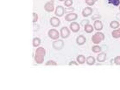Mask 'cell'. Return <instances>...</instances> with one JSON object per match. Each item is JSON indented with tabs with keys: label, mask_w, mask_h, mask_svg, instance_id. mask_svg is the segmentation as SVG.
Here are the masks:
<instances>
[{
	"label": "cell",
	"mask_w": 120,
	"mask_h": 90,
	"mask_svg": "<svg viewBox=\"0 0 120 90\" xmlns=\"http://www.w3.org/2000/svg\"><path fill=\"white\" fill-rule=\"evenodd\" d=\"M57 63L53 60H49L45 64L46 66H57Z\"/></svg>",
	"instance_id": "cb8c5ba5"
},
{
	"label": "cell",
	"mask_w": 120,
	"mask_h": 90,
	"mask_svg": "<svg viewBox=\"0 0 120 90\" xmlns=\"http://www.w3.org/2000/svg\"><path fill=\"white\" fill-rule=\"evenodd\" d=\"M45 10L48 13H52L55 10L54 1L53 0H51L45 4L44 6Z\"/></svg>",
	"instance_id": "5b68a950"
},
{
	"label": "cell",
	"mask_w": 120,
	"mask_h": 90,
	"mask_svg": "<svg viewBox=\"0 0 120 90\" xmlns=\"http://www.w3.org/2000/svg\"><path fill=\"white\" fill-rule=\"evenodd\" d=\"M94 0L96 2H97L99 0Z\"/></svg>",
	"instance_id": "1f68e13d"
},
{
	"label": "cell",
	"mask_w": 120,
	"mask_h": 90,
	"mask_svg": "<svg viewBox=\"0 0 120 90\" xmlns=\"http://www.w3.org/2000/svg\"><path fill=\"white\" fill-rule=\"evenodd\" d=\"M64 43L63 40L61 39H57L53 41L52 43V46L55 49L60 50L64 47Z\"/></svg>",
	"instance_id": "277c9868"
},
{
	"label": "cell",
	"mask_w": 120,
	"mask_h": 90,
	"mask_svg": "<svg viewBox=\"0 0 120 90\" xmlns=\"http://www.w3.org/2000/svg\"><path fill=\"white\" fill-rule=\"evenodd\" d=\"M69 66H72V65L78 66L79 64H78V63L77 62L75 61H71L69 63Z\"/></svg>",
	"instance_id": "f546056e"
},
{
	"label": "cell",
	"mask_w": 120,
	"mask_h": 90,
	"mask_svg": "<svg viewBox=\"0 0 120 90\" xmlns=\"http://www.w3.org/2000/svg\"><path fill=\"white\" fill-rule=\"evenodd\" d=\"M93 12V10L90 7H87L83 9L82 11V16L87 17L91 15Z\"/></svg>",
	"instance_id": "8fae6325"
},
{
	"label": "cell",
	"mask_w": 120,
	"mask_h": 90,
	"mask_svg": "<svg viewBox=\"0 0 120 90\" xmlns=\"http://www.w3.org/2000/svg\"><path fill=\"white\" fill-rule=\"evenodd\" d=\"M78 18V15L77 14L75 13H71L65 15L64 19L66 22H71L73 21H75Z\"/></svg>",
	"instance_id": "52a82bcc"
},
{
	"label": "cell",
	"mask_w": 120,
	"mask_h": 90,
	"mask_svg": "<svg viewBox=\"0 0 120 90\" xmlns=\"http://www.w3.org/2000/svg\"><path fill=\"white\" fill-rule=\"evenodd\" d=\"M75 11V9L73 7H69L64 8V13L68 14L73 13Z\"/></svg>",
	"instance_id": "7402d4cb"
},
{
	"label": "cell",
	"mask_w": 120,
	"mask_h": 90,
	"mask_svg": "<svg viewBox=\"0 0 120 90\" xmlns=\"http://www.w3.org/2000/svg\"><path fill=\"white\" fill-rule=\"evenodd\" d=\"M94 27L95 30L99 31L103 29L104 25L102 22L101 21L96 20L94 22Z\"/></svg>",
	"instance_id": "7c38bea8"
},
{
	"label": "cell",
	"mask_w": 120,
	"mask_h": 90,
	"mask_svg": "<svg viewBox=\"0 0 120 90\" xmlns=\"http://www.w3.org/2000/svg\"><path fill=\"white\" fill-rule=\"evenodd\" d=\"M119 11H120V5H119Z\"/></svg>",
	"instance_id": "d6a6232c"
},
{
	"label": "cell",
	"mask_w": 120,
	"mask_h": 90,
	"mask_svg": "<svg viewBox=\"0 0 120 90\" xmlns=\"http://www.w3.org/2000/svg\"><path fill=\"white\" fill-rule=\"evenodd\" d=\"M105 35L101 32H98L93 35L92 38V41L94 44H98L104 40Z\"/></svg>",
	"instance_id": "7a4b0ae2"
},
{
	"label": "cell",
	"mask_w": 120,
	"mask_h": 90,
	"mask_svg": "<svg viewBox=\"0 0 120 90\" xmlns=\"http://www.w3.org/2000/svg\"><path fill=\"white\" fill-rule=\"evenodd\" d=\"M110 1V3H112L115 6H117L119 5L120 1L119 0H109Z\"/></svg>",
	"instance_id": "83f0119b"
},
{
	"label": "cell",
	"mask_w": 120,
	"mask_h": 90,
	"mask_svg": "<svg viewBox=\"0 0 120 90\" xmlns=\"http://www.w3.org/2000/svg\"><path fill=\"white\" fill-rule=\"evenodd\" d=\"M60 36L63 39L69 38L71 35V31L67 26H64L60 29Z\"/></svg>",
	"instance_id": "8992f818"
},
{
	"label": "cell",
	"mask_w": 120,
	"mask_h": 90,
	"mask_svg": "<svg viewBox=\"0 0 120 90\" xmlns=\"http://www.w3.org/2000/svg\"><path fill=\"white\" fill-rule=\"evenodd\" d=\"M50 23L52 27H58L60 25L61 21L56 17H52L50 19Z\"/></svg>",
	"instance_id": "30bf717a"
},
{
	"label": "cell",
	"mask_w": 120,
	"mask_h": 90,
	"mask_svg": "<svg viewBox=\"0 0 120 90\" xmlns=\"http://www.w3.org/2000/svg\"><path fill=\"white\" fill-rule=\"evenodd\" d=\"M76 43L79 46L83 45L86 43V38L84 36L82 35H80L76 38Z\"/></svg>",
	"instance_id": "4fadbf2b"
},
{
	"label": "cell",
	"mask_w": 120,
	"mask_h": 90,
	"mask_svg": "<svg viewBox=\"0 0 120 90\" xmlns=\"http://www.w3.org/2000/svg\"><path fill=\"white\" fill-rule=\"evenodd\" d=\"M86 59L85 56L80 54L78 55L76 57V60L79 64H82L86 62Z\"/></svg>",
	"instance_id": "e0dca14e"
},
{
	"label": "cell",
	"mask_w": 120,
	"mask_h": 90,
	"mask_svg": "<svg viewBox=\"0 0 120 90\" xmlns=\"http://www.w3.org/2000/svg\"><path fill=\"white\" fill-rule=\"evenodd\" d=\"M48 34L50 38L52 40H56L60 38V33L58 30L55 29H51L48 31Z\"/></svg>",
	"instance_id": "3957f363"
},
{
	"label": "cell",
	"mask_w": 120,
	"mask_h": 90,
	"mask_svg": "<svg viewBox=\"0 0 120 90\" xmlns=\"http://www.w3.org/2000/svg\"><path fill=\"white\" fill-rule=\"evenodd\" d=\"M58 0L60 2H63V1H65V0Z\"/></svg>",
	"instance_id": "4dcf8cb0"
},
{
	"label": "cell",
	"mask_w": 120,
	"mask_h": 90,
	"mask_svg": "<svg viewBox=\"0 0 120 90\" xmlns=\"http://www.w3.org/2000/svg\"><path fill=\"white\" fill-rule=\"evenodd\" d=\"M69 28L71 31L74 33H76L80 30V26L78 22H73L70 25Z\"/></svg>",
	"instance_id": "9c48e42d"
},
{
	"label": "cell",
	"mask_w": 120,
	"mask_h": 90,
	"mask_svg": "<svg viewBox=\"0 0 120 90\" xmlns=\"http://www.w3.org/2000/svg\"><path fill=\"white\" fill-rule=\"evenodd\" d=\"M38 16L36 13L34 12L33 13V22L36 23L38 20Z\"/></svg>",
	"instance_id": "d4e9b609"
},
{
	"label": "cell",
	"mask_w": 120,
	"mask_h": 90,
	"mask_svg": "<svg viewBox=\"0 0 120 90\" xmlns=\"http://www.w3.org/2000/svg\"><path fill=\"white\" fill-rule=\"evenodd\" d=\"M86 62L88 65L89 66L94 65L96 62L95 59L93 56H89L86 58Z\"/></svg>",
	"instance_id": "9a60e30c"
},
{
	"label": "cell",
	"mask_w": 120,
	"mask_h": 90,
	"mask_svg": "<svg viewBox=\"0 0 120 90\" xmlns=\"http://www.w3.org/2000/svg\"><path fill=\"white\" fill-rule=\"evenodd\" d=\"M73 4L72 0H65L64 1V5L67 7H71Z\"/></svg>",
	"instance_id": "603a6c76"
},
{
	"label": "cell",
	"mask_w": 120,
	"mask_h": 90,
	"mask_svg": "<svg viewBox=\"0 0 120 90\" xmlns=\"http://www.w3.org/2000/svg\"><path fill=\"white\" fill-rule=\"evenodd\" d=\"M55 15L58 17L63 16L64 14V8L63 6L58 5L56 7L55 11Z\"/></svg>",
	"instance_id": "ba28073f"
},
{
	"label": "cell",
	"mask_w": 120,
	"mask_h": 90,
	"mask_svg": "<svg viewBox=\"0 0 120 90\" xmlns=\"http://www.w3.org/2000/svg\"><path fill=\"white\" fill-rule=\"evenodd\" d=\"M107 55L106 53L102 52L98 55L96 59L98 62L100 63L104 62L107 59Z\"/></svg>",
	"instance_id": "5bb4252c"
},
{
	"label": "cell",
	"mask_w": 120,
	"mask_h": 90,
	"mask_svg": "<svg viewBox=\"0 0 120 90\" xmlns=\"http://www.w3.org/2000/svg\"><path fill=\"white\" fill-rule=\"evenodd\" d=\"M45 49L42 47H39L37 48L34 56V60L38 64H41L45 60V56L46 55Z\"/></svg>",
	"instance_id": "6da1fadb"
},
{
	"label": "cell",
	"mask_w": 120,
	"mask_h": 90,
	"mask_svg": "<svg viewBox=\"0 0 120 90\" xmlns=\"http://www.w3.org/2000/svg\"><path fill=\"white\" fill-rule=\"evenodd\" d=\"M112 38L115 39H118L120 38V28L115 29L112 31Z\"/></svg>",
	"instance_id": "ac0fdd59"
},
{
	"label": "cell",
	"mask_w": 120,
	"mask_h": 90,
	"mask_svg": "<svg viewBox=\"0 0 120 90\" xmlns=\"http://www.w3.org/2000/svg\"><path fill=\"white\" fill-rule=\"evenodd\" d=\"M94 26L91 24H86L84 26V30L85 32L87 34H90L94 31Z\"/></svg>",
	"instance_id": "2e32d148"
},
{
	"label": "cell",
	"mask_w": 120,
	"mask_h": 90,
	"mask_svg": "<svg viewBox=\"0 0 120 90\" xmlns=\"http://www.w3.org/2000/svg\"><path fill=\"white\" fill-rule=\"evenodd\" d=\"M85 3L89 6H94L95 4V2L94 0H85Z\"/></svg>",
	"instance_id": "484cf974"
},
{
	"label": "cell",
	"mask_w": 120,
	"mask_h": 90,
	"mask_svg": "<svg viewBox=\"0 0 120 90\" xmlns=\"http://www.w3.org/2000/svg\"><path fill=\"white\" fill-rule=\"evenodd\" d=\"M92 50L93 52L94 53H98L101 52L102 48L101 46L99 45H94L92 47Z\"/></svg>",
	"instance_id": "44dd1931"
},
{
	"label": "cell",
	"mask_w": 120,
	"mask_h": 90,
	"mask_svg": "<svg viewBox=\"0 0 120 90\" xmlns=\"http://www.w3.org/2000/svg\"><path fill=\"white\" fill-rule=\"evenodd\" d=\"M120 25V24L119 22L116 20L112 21L110 23V27L111 28L114 30L117 29L119 28Z\"/></svg>",
	"instance_id": "d6986e66"
},
{
	"label": "cell",
	"mask_w": 120,
	"mask_h": 90,
	"mask_svg": "<svg viewBox=\"0 0 120 90\" xmlns=\"http://www.w3.org/2000/svg\"><path fill=\"white\" fill-rule=\"evenodd\" d=\"M41 40L38 38H35L33 40V45L34 47H38L40 45Z\"/></svg>",
	"instance_id": "ffe728a7"
},
{
	"label": "cell",
	"mask_w": 120,
	"mask_h": 90,
	"mask_svg": "<svg viewBox=\"0 0 120 90\" xmlns=\"http://www.w3.org/2000/svg\"><path fill=\"white\" fill-rule=\"evenodd\" d=\"M89 20H88L87 19H84L83 20H82L81 22L80 23V24L82 25V26H84L86 24L89 23Z\"/></svg>",
	"instance_id": "f1b7e54d"
},
{
	"label": "cell",
	"mask_w": 120,
	"mask_h": 90,
	"mask_svg": "<svg viewBox=\"0 0 120 90\" xmlns=\"http://www.w3.org/2000/svg\"><path fill=\"white\" fill-rule=\"evenodd\" d=\"M115 64L117 65H120V56H117L114 59Z\"/></svg>",
	"instance_id": "4316f807"
}]
</instances>
